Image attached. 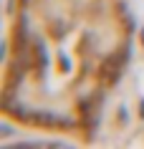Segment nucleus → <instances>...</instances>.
Masks as SVG:
<instances>
[{"label":"nucleus","instance_id":"nucleus-1","mask_svg":"<svg viewBox=\"0 0 144 149\" xmlns=\"http://www.w3.org/2000/svg\"><path fill=\"white\" fill-rule=\"evenodd\" d=\"M121 0H13L5 111L76 129L114 81L127 46Z\"/></svg>","mask_w":144,"mask_h":149}]
</instances>
